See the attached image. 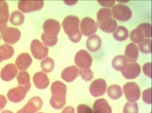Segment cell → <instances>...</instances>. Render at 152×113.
<instances>
[{
  "instance_id": "cell-17",
  "label": "cell",
  "mask_w": 152,
  "mask_h": 113,
  "mask_svg": "<svg viewBox=\"0 0 152 113\" xmlns=\"http://www.w3.org/2000/svg\"><path fill=\"white\" fill-rule=\"evenodd\" d=\"M34 85L38 89H45L50 83V79L44 72H38L33 76Z\"/></svg>"
},
{
  "instance_id": "cell-31",
  "label": "cell",
  "mask_w": 152,
  "mask_h": 113,
  "mask_svg": "<svg viewBox=\"0 0 152 113\" xmlns=\"http://www.w3.org/2000/svg\"><path fill=\"white\" fill-rule=\"evenodd\" d=\"M41 67L43 72L50 73L55 68V62L52 58H46L43 59L41 62Z\"/></svg>"
},
{
  "instance_id": "cell-35",
  "label": "cell",
  "mask_w": 152,
  "mask_h": 113,
  "mask_svg": "<svg viewBox=\"0 0 152 113\" xmlns=\"http://www.w3.org/2000/svg\"><path fill=\"white\" fill-rule=\"evenodd\" d=\"M137 28H140L143 32L145 35V38H151V25L148 23H143L139 25Z\"/></svg>"
},
{
  "instance_id": "cell-10",
  "label": "cell",
  "mask_w": 152,
  "mask_h": 113,
  "mask_svg": "<svg viewBox=\"0 0 152 113\" xmlns=\"http://www.w3.org/2000/svg\"><path fill=\"white\" fill-rule=\"evenodd\" d=\"M97 23L89 17L83 18L80 22V30L81 33L85 36H91L94 35L97 30Z\"/></svg>"
},
{
  "instance_id": "cell-28",
  "label": "cell",
  "mask_w": 152,
  "mask_h": 113,
  "mask_svg": "<svg viewBox=\"0 0 152 113\" xmlns=\"http://www.w3.org/2000/svg\"><path fill=\"white\" fill-rule=\"evenodd\" d=\"M129 36V31L124 26H120L113 32V38L118 41H125Z\"/></svg>"
},
{
  "instance_id": "cell-16",
  "label": "cell",
  "mask_w": 152,
  "mask_h": 113,
  "mask_svg": "<svg viewBox=\"0 0 152 113\" xmlns=\"http://www.w3.org/2000/svg\"><path fill=\"white\" fill-rule=\"evenodd\" d=\"M9 11L8 5L5 1H0V32H2L5 28H7Z\"/></svg>"
},
{
  "instance_id": "cell-6",
  "label": "cell",
  "mask_w": 152,
  "mask_h": 113,
  "mask_svg": "<svg viewBox=\"0 0 152 113\" xmlns=\"http://www.w3.org/2000/svg\"><path fill=\"white\" fill-rule=\"evenodd\" d=\"M30 88L23 85H18L14 88H11L8 91L7 97L8 100L12 103H20L25 98L27 92L29 91Z\"/></svg>"
},
{
  "instance_id": "cell-7",
  "label": "cell",
  "mask_w": 152,
  "mask_h": 113,
  "mask_svg": "<svg viewBox=\"0 0 152 113\" xmlns=\"http://www.w3.org/2000/svg\"><path fill=\"white\" fill-rule=\"evenodd\" d=\"M74 61L75 64L81 69H89L92 64V57L86 50H81L77 52Z\"/></svg>"
},
{
  "instance_id": "cell-24",
  "label": "cell",
  "mask_w": 152,
  "mask_h": 113,
  "mask_svg": "<svg viewBox=\"0 0 152 113\" xmlns=\"http://www.w3.org/2000/svg\"><path fill=\"white\" fill-rule=\"evenodd\" d=\"M112 65L115 71L122 72L127 65V61L124 55H117L113 58Z\"/></svg>"
},
{
  "instance_id": "cell-43",
  "label": "cell",
  "mask_w": 152,
  "mask_h": 113,
  "mask_svg": "<svg viewBox=\"0 0 152 113\" xmlns=\"http://www.w3.org/2000/svg\"><path fill=\"white\" fill-rule=\"evenodd\" d=\"M2 113H13L12 112L9 111V110H5V111H3Z\"/></svg>"
},
{
  "instance_id": "cell-36",
  "label": "cell",
  "mask_w": 152,
  "mask_h": 113,
  "mask_svg": "<svg viewBox=\"0 0 152 113\" xmlns=\"http://www.w3.org/2000/svg\"><path fill=\"white\" fill-rule=\"evenodd\" d=\"M79 74H80L82 79L86 82L90 81L94 78V74H93L92 71L90 69H80Z\"/></svg>"
},
{
  "instance_id": "cell-38",
  "label": "cell",
  "mask_w": 152,
  "mask_h": 113,
  "mask_svg": "<svg viewBox=\"0 0 152 113\" xmlns=\"http://www.w3.org/2000/svg\"><path fill=\"white\" fill-rule=\"evenodd\" d=\"M77 113H93V111L86 104H80L77 106Z\"/></svg>"
},
{
  "instance_id": "cell-19",
  "label": "cell",
  "mask_w": 152,
  "mask_h": 113,
  "mask_svg": "<svg viewBox=\"0 0 152 113\" xmlns=\"http://www.w3.org/2000/svg\"><path fill=\"white\" fill-rule=\"evenodd\" d=\"M15 63L20 71H26L29 68L32 63V58L29 54L27 52H23L18 55Z\"/></svg>"
},
{
  "instance_id": "cell-40",
  "label": "cell",
  "mask_w": 152,
  "mask_h": 113,
  "mask_svg": "<svg viewBox=\"0 0 152 113\" xmlns=\"http://www.w3.org/2000/svg\"><path fill=\"white\" fill-rule=\"evenodd\" d=\"M7 104V99L4 95H0V111L3 109Z\"/></svg>"
},
{
  "instance_id": "cell-1",
  "label": "cell",
  "mask_w": 152,
  "mask_h": 113,
  "mask_svg": "<svg viewBox=\"0 0 152 113\" xmlns=\"http://www.w3.org/2000/svg\"><path fill=\"white\" fill-rule=\"evenodd\" d=\"M44 33L41 35V39L44 45L53 47L58 42V34L61 29L59 22L53 19H48L43 24Z\"/></svg>"
},
{
  "instance_id": "cell-30",
  "label": "cell",
  "mask_w": 152,
  "mask_h": 113,
  "mask_svg": "<svg viewBox=\"0 0 152 113\" xmlns=\"http://www.w3.org/2000/svg\"><path fill=\"white\" fill-rule=\"evenodd\" d=\"M18 82L20 85L26 86L31 88V83H30V76L26 71H21L19 73L17 77Z\"/></svg>"
},
{
  "instance_id": "cell-4",
  "label": "cell",
  "mask_w": 152,
  "mask_h": 113,
  "mask_svg": "<svg viewBox=\"0 0 152 113\" xmlns=\"http://www.w3.org/2000/svg\"><path fill=\"white\" fill-rule=\"evenodd\" d=\"M112 16L114 20L120 21H127L131 18L132 11L128 6L121 4L115 5L111 10Z\"/></svg>"
},
{
  "instance_id": "cell-33",
  "label": "cell",
  "mask_w": 152,
  "mask_h": 113,
  "mask_svg": "<svg viewBox=\"0 0 152 113\" xmlns=\"http://www.w3.org/2000/svg\"><path fill=\"white\" fill-rule=\"evenodd\" d=\"M142 52L145 54L151 53V41L148 38L145 39L139 44V48Z\"/></svg>"
},
{
  "instance_id": "cell-34",
  "label": "cell",
  "mask_w": 152,
  "mask_h": 113,
  "mask_svg": "<svg viewBox=\"0 0 152 113\" xmlns=\"http://www.w3.org/2000/svg\"><path fill=\"white\" fill-rule=\"evenodd\" d=\"M124 113H139L138 104L136 102H128L124 105L123 109Z\"/></svg>"
},
{
  "instance_id": "cell-14",
  "label": "cell",
  "mask_w": 152,
  "mask_h": 113,
  "mask_svg": "<svg viewBox=\"0 0 152 113\" xmlns=\"http://www.w3.org/2000/svg\"><path fill=\"white\" fill-rule=\"evenodd\" d=\"M141 74V68L137 63H130L127 64L126 68L122 71V75L127 79H133L138 77Z\"/></svg>"
},
{
  "instance_id": "cell-23",
  "label": "cell",
  "mask_w": 152,
  "mask_h": 113,
  "mask_svg": "<svg viewBox=\"0 0 152 113\" xmlns=\"http://www.w3.org/2000/svg\"><path fill=\"white\" fill-rule=\"evenodd\" d=\"M14 47L8 44L1 45L0 46V63L11 58L14 55Z\"/></svg>"
},
{
  "instance_id": "cell-26",
  "label": "cell",
  "mask_w": 152,
  "mask_h": 113,
  "mask_svg": "<svg viewBox=\"0 0 152 113\" xmlns=\"http://www.w3.org/2000/svg\"><path fill=\"white\" fill-rule=\"evenodd\" d=\"M97 26L103 31L107 32V33H113V32L115 31L116 28H118L117 22L113 18L110 20H109L108 22L97 24Z\"/></svg>"
},
{
  "instance_id": "cell-13",
  "label": "cell",
  "mask_w": 152,
  "mask_h": 113,
  "mask_svg": "<svg viewBox=\"0 0 152 113\" xmlns=\"http://www.w3.org/2000/svg\"><path fill=\"white\" fill-rule=\"evenodd\" d=\"M43 106V101L39 97H34L28 101L26 105L17 113H36Z\"/></svg>"
},
{
  "instance_id": "cell-21",
  "label": "cell",
  "mask_w": 152,
  "mask_h": 113,
  "mask_svg": "<svg viewBox=\"0 0 152 113\" xmlns=\"http://www.w3.org/2000/svg\"><path fill=\"white\" fill-rule=\"evenodd\" d=\"M80 70L76 66H70L64 68L61 73V78L67 82H71L76 79L79 75Z\"/></svg>"
},
{
  "instance_id": "cell-12",
  "label": "cell",
  "mask_w": 152,
  "mask_h": 113,
  "mask_svg": "<svg viewBox=\"0 0 152 113\" xmlns=\"http://www.w3.org/2000/svg\"><path fill=\"white\" fill-rule=\"evenodd\" d=\"M44 1H20L18 2V8L23 13L39 11L44 7Z\"/></svg>"
},
{
  "instance_id": "cell-25",
  "label": "cell",
  "mask_w": 152,
  "mask_h": 113,
  "mask_svg": "<svg viewBox=\"0 0 152 113\" xmlns=\"http://www.w3.org/2000/svg\"><path fill=\"white\" fill-rule=\"evenodd\" d=\"M111 19H113V17H112V12L111 10H110L109 8H101L97 12V24L108 22Z\"/></svg>"
},
{
  "instance_id": "cell-27",
  "label": "cell",
  "mask_w": 152,
  "mask_h": 113,
  "mask_svg": "<svg viewBox=\"0 0 152 113\" xmlns=\"http://www.w3.org/2000/svg\"><path fill=\"white\" fill-rule=\"evenodd\" d=\"M107 94L113 100L119 99L122 96V88L118 85H111L107 88Z\"/></svg>"
},
{
  "instance_id": "cell-42",
  "label": "cell",
  "mask_w": 152,
  "mask_h": 113,
  "mask_svg": "<svg viewBox=\"0 0 152 113\" xmlns=\"http://www.w3.org/2000/svg\"><path fill=\"white\" fill-rule=\"evenodd\" d=\"M61 113H75V110L72 106H67L62 110Z\"/></svg>"
},
{
  "instance_id": "cell-9",
  "label": "cell",
  "mask_w": 152,
  "mask_h": 113,
  "mask_svg": "<svg viewBox=\"0 0 152 113\" xmlns=\"http://www.w3.org/2000/svg\"><path fill=\"white\" fill-rule=\"evenodd\" d=\"M21 32L18 28L7 27L1 33V37L4 42L8 44H14L20 40Z\"/></svg>"
},
{
  "instance_id": "cell-37",
  "label": "cell",
  "mask_w": 152,
  "mask_h": 113,
  "mask_svg": "<svg viewBox=\"0 0 152 113\" xmlns=\"http://www.w3.org/2000/svg\"><path fill=\"white\" fill-rule=\"evenodd\" d=\"M142 101L147 104H151V88H147L142 93Z\"/></svg>"
},
{
  "instance_id": "cell-5",
  "label": "cell",
  "mask_w": 152,
  "mask_h": 113,
  "mask_svg": "<svg viewBox=\"0 0 152 113\" xmlns=\"http://www.w3.org/2000/svg\"><path fill=\"white\" fill-rule=\"evenodd\" d=\"M125 98L129 102H136L140 98L141 91L140 88L136 82H127L123 87Z\"/></svg>"
},
{
  "instance_id": "cell-44",
  "label": "cell",
  "mask_w": 152,
  "mask_h": 113,
  "mask_svg": "<svg viewBox=\"0 0 152 113\" xmlns=\"http://www.w3.org/2000/svg\"><path fill=\"white\" fill-rule=\"evenodd\" d=\"M0 40H1V36H0Z\"/></svg>"
},
{
  "instance_id": "cell-32",
  "label": "cell",
  "mask_w": 152,
  "mask_h": 113,
  "mask_svg": "<svg viewBox=\"0 0 152 113\" xmlns=\"http://www.w3.org/2000/svg\"><path fill=\"white\" fill-rule=\"evenodd\" d=\"M130 40L136 44H140L145 40V35L139 28H136L130 32Z\"/></svg>"
},
{
  "instance_id": "cell-39",
  "label": "cell",
  "mask_w": 152,
  "mask_h": 113,
  "mask_svg": "<svg viewBox=\"0 0 152 113\" xmlns=\"http://www.w3.org/2000/svg\"><path fill=\"white\" fill-rule=\"evenodd\" d=\"M143 73L149 78H151V62H148L143 65Z\"/></svg>"
},
{
  "instance_id": "cell-2",
  "label": "cell",
  "mask_w": 152,
  "mask_h": 113,
  "mask_svg": "<svg viewBox=\"0 0 152 113\" xmlns=\"http://www.w3.org/2000/svg\"><path fill=\"white\" fill-rule=\"evenodd\" d=\"M80 20L77 16L70 15L66 17L62 22V28L68 38L74 43L80 42L82 33L79 28Z\"/></svg>"
},
{
  "instance_id": "cell-46",
  "label": "cell",
  "mask_w": 152,
  "mask_h": 113,
  "mask_svg": "<svg viewBox=\"0 0 152 113\" xmlns=\"http://www.w3.org/2000/svg\"></svg>"
},
{
  "instance_id": "cell-15",
  "label": "cell",
  "mask_w": 152,
  "mask_h": 113,
  "mask_svg": "<svg viewBox=\"0 0 152 113\" xmlns=\"http://www.w3.org/2000/svg\"><path fill=\"white\" fill-rule=\"evenodd\" d=\"M18 68L15 64H8L2 69L0 77L2 80L8 82L15 78L16 76L18 75Z\"/></svg>"
},
{
  "instance_id": "cell-45",
  "label": "cell",
  "mask_w": 152,
  "mask_h": 113,
  "mask_svg": "<svg viewBox=\"0 0 152 113\" xmlns=\"http://www.w3.org/2000/svg\"><path fill=\"white\" fill-rule=\"evenodd\" d=\"M39 113H43V112H39Z\"/></svg>"
},
{
  "instance_id": "cell-41",
  "label": "cell",
  "mask_w": 152,
  "mask_h": 113,
  "mask_svg": "<svg viewBox=\"0 0 152 113\" xmlns=\"http://www.w3.org/2000/svg\"><path fill=\"white\" fill-rule=\"evenodd\" d=\"M98 3L100 4L102 6L110 8V7L113 6L115 5V2H114V1H111V2H109V1H103V2H100V1H99Z\"/></svg>"
},
{
  "instance_id": "cell-22",
  "label": "cell",
  "mask_w": 152,
  "mask_h": 113,
  "mask_svg": "<svg viewBox=\"0 0 152 113\" xmlns=\"http://www.w3.org/2000/svg\"><path fill=\"white\" fill-rule=\"evenodd\" d=\"M102 44V41L101 38L97 35H93L88 37V38L86 41V47L87 49L90 52H96L99 50V49L101 47Z\"/></svg>"
},
{
  "instance_id": "cell-20",
  "label": "cell",
  "mask_w": 152,
  "mask_h": 113,
  "mask_svg": "<svg viewBox=\"0 0 152 113\" xmlns=\"http://www.w3.org/2000/svg\"><path fill=\"white\" fill-rule=\"evenodd\" d=\"M92 111L93 113H112V108L107 100L100 98L94 103Z\"/></svg>"
},
{
  "instance_id": "cell-8",
  "label": "cell",
  "mask_w": 152,
  "mask_h": 113,
  "mask_svg": "<svg viewBox=\"0 0 152 113\" xmlns=\"http://www.w3.org/2000/svg\"><path fill=\"white\" fill-rule=\"evenodd\" d=\"M30 50L34 58L38 60L44 59L48 55V47L43 45L42 43L37 39L32 41L30 46Z\"/></svg>"
},
{
  "instance_id": "cell-3",
  "label": "cell",
  "mask_w": 152,
  "mask_h": 113,
  "mask_svg": "<svg viewBox=\"0 0 152 113\" xmlns=\"http://www.w3.org/2000/svg\"><path fill=\"white\" fill-rule=\"evenodd\" d=\"M52 97L50 98V105L55 109H61L66 104L67 86L60 81H56L51 85Z\"/></svg>"
},
{
  "instance_id": "cell-11",
  "label": "cell",
  "mask_w": 152,
  "mask_h": 113,
  "mask_svg": "<svg viewBox=\"0 0 152 113\" xmlns=\"http://www.w3.org/2000/svg\"><path fill=\"white\" fill-rule=\"evenodd\" d=\"M107 89V85L104 79H97L94 80L89 86V91L94 98L103 96Z\"/></svg>"
},
{
  "instance_id": "cell-29",
  "label": "cell",
  "mask_w": 152,
  "mask_h": 113,
  "mask_svg": "<svg viewBox=\"0 0 152 113\" xmlns=\"http://www.w3.org/2000/svg\"><path fill=\"white\" fill-rule=\"evenodd\" d=\"M24 20V15L19 11H13L12 14H11L10 17V23L14 26H20L23 23Z\"/></svg>"
},
{
  "instance_id": "cell-18",
  "label": "cell",
  "mask_w": 152,
  "mask_h": 113,
  "mask_svg": "<svg viewBox=\"0 0 152 113\" xmlns=\"http://www.w3.org/2000/svg\"><path fill=\"white\" fill-rule=\"evenodd\" d=\"M124 57L127 61L130 63H134L139 58L138 47L133 43L127 44L124 51Z\"/></svg>"
}]
</instances>
